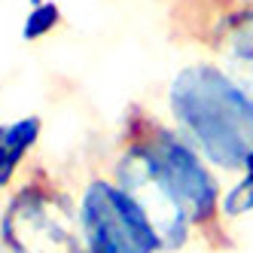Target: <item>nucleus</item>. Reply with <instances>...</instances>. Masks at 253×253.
Returning a JSON list of instances; mask_svg holds the SVG:
<instances>
[{
    "instance_id": "f257e3e1",
    "label": "nucleus",
    "mask_w": 253,
    "mask_h": 253,
    "mask_svg": "<svg viewBox=\"0 0 253 253\" xmlns=\"http://www.w3.org/2000/svg\"><path fill=\"white\" fill-rule=\"evenodd\" d=\"M113 177L147 208L165 250H180L195 229L216 232L223 226L216 168L183 131L147 116L140 107L125 122Z\"/></svg>"
},
{
    "instance_id": "f03ea898",
    "label": "nucleus",
    "mask_w": 253,
    "mask_h": 253,
    "mask_svg": "<svg viewBox=\"0 0 253 253\" xmlns=\"http://www.w3.org/2000/svg\"><path fill=\"white\" fill-rule=\"evenodd\" d=\"M171 125L216 171L241 174L253 156V88L220 61H192L168 83Z\"/></svg>"
},
{
    "instance_id": "7ed1b4c3",
    "label": "nucleus",
    "mask_w": 253,
    "mask_h": 253,
    "mask_svg": "<svg viewBox=\"0 0 253 253\" xmlns=\"http://www.w3.org/2000/svg\"><path fill=\"white\" fill-rule=\"evenodd\" d=\"M0 241L9 253H85L77 202L43 171L12 189L0 213Z\"/></svg>"
},
{
    "instance_id": "20e7f679",
    "label": "nucleus",
    "mask_w": 253,
    "mask_h": 253,
    "mask_svg": "<svg viewBox=\"0 0 253 253\" xmlns=\"http://www.w3.org/2000/svg\"><path fill=\"white\" fill-rule=\"evenodd\" d=\"M85 253H162L165 241L137 198L116 177H92L77 198Z\"/></svg>"
},
{
    "instance_id": "39448f33",
    "label": "nucleus",
    "mask_w": 253,
    "mask_h": 253,
    "mask_svg": "<svg viewBox=\"0 0 253 253\" xmlns=\"http://www.w3.org/2000/svg\"><path fill=\"white\" fill-rule=\"evenodd\" d=\"M174 22L253 88V6L232 0H177Z\"/></svg>"
},
{
    "instance_id": "423d86ee",
    "label": "nucleus",
    "mask_w": 253,
    "mask_h": 253,
    "mask_svg": "<svg viewBox=\"0 0 253 253\" xmlns=\"http://www.w3.org/2000/svg\"><path fill=\"white\" fill-rule=\"evenodd\" d=\"M43 134L40 116H19L12 122H0V189H9L19 177L25 159L37 147Z\"/></svg>"
},
{
    "instance_id": "0eeeda50",
    "label": "nucleus",
    "mask_w": 253,
    "mask_h": 253,
    "mask_svg": "<svg viewBox=\"0 0 253 253\" xmlns=\"http://www.w3.org/2000/svg\"><path fill=\"white\" fill-rule=\"evenodd\" d=\"M61 22H64V15H61V6L55 0H37V3H31L25 22H22V40L25 43H40L52 31H58Z\"/></svg>"
},
{
    "instance_id": "6e6552de",
    "label": "nucleus",
    "mask_w": 253,
    "mask_h": 253,
    "mask_svg": "<svg viewBox=\"0 0 253 253\" xmlns=\"http://www.w3.org/2000/svg\"><path fill=\"white\" fill-rule=\"evenodd\" d=\"M220 211H223V220H241V216L253 213V156L247 159L238 180L223 192Z\"/></svg>"
},
{
    "instance_id": "1a4fd4ad",
    "label": "nucleus",
    "mask_w": 253,
    "mask_h": 253,
    "mask_svg": "<svg viewBox=\"0 0 253 253\" xmlns=\"http://www.w3.org/2000/svg\"><path fill=\"white\" fill-rule=\"evenodd\" d=\"M232 3H238V6H253V0H232Z\"/></svg>"
}]
</instances>
